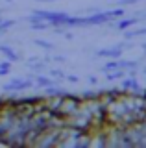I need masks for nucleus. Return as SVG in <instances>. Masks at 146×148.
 <instances>
[{
    "mask_svg": "<svg viewBox=\"0 0 146 148\" xmlns=\"http://www.w3.org/2000/svg\"><path fill=\"white\" fill-rule=\"evenodd\" d=\"M65 126H70L74 130H80V132H89V130L93 128V115H91V111L83 106V102H81L80 108L72 115L65 117Z\"/></svg>",
    "mask_w": 146,
    "mask_h": 148,
    "instance_id": "nucleus-1",
    "label": "nucleus"
},
{
    "mask_svg": "<svg viewBox=\"0 0 146 148\" xmlns=\"http://www.w3.org/2000/svg\"><path fill=\"white\" fill-rule=\"evenodd\" d=\"M59 130L61 128H44L37 133L33 141V146L39 148H50V146H57V137H59Z\"/></svg>",
    "mask_w": 146,
    "mask_h": 148,
    "instance_id": "nucleus-2",
    "label": "nucleus"
},
{
    "mask_svg": "<svg viewBox=\"0 0 146 148\" xmlns=\"http://www.w3.org/2000/svg\"><path fill=\"white\" fill-rule=\"evenodd\" d=\"M80 104H81V98H80V96L67 92V95H63V98H61V104H59L57 113L61 115V117H68V115H72L76 109L80 108Z\"/></svg>",
    "mask_w": 146,
    "mask_h": 148,
    "instance_id": "nucleus-3",
    "label": "nucleus"
},
{
    "mask_svg": "<svg viewBox=\"0 0 146 148\" xmlns=\"http://www.w3.org/2000/svg\"><path fill=\"white\" fill-rule=\"evenodd\" d=\"M30 87H33V80H24V78H13L11 82H8L4 85V91L15 92V91H28Z\"/></svg>",
    "mask_w": 146,
    "mask_h": 148,
    "instance_id": "nucleus-4",
    "label": "nucleus"
},
{
    "mask_svg": "<svg viewBox=\"0 0 146 148\" xmlns=\"http://www.w3.org/2000/svg\"><path fill=\"white\" fill-rule=\"evenodd\" d=\"M113 21L109 11L106 13H93L91 17H85V26H96V24H106V22Z\"/></svg>",
    "mask_w": 146,
    "mask_h": 148,
    "instance_id": "nucleus-5",
    "label": "nucleus"
},
{
    "mask_svg": "<svg viewBox=\"0 0 146 148\" xmlns=\"http://www.w3.org/2000/svg\"><path fill=\"white\" fill-rule=\"evenodd\" d=\"M124 45H118V46H113V48H106V50H98L96 56H100V58H113V59H117V58H120L122 52H124Z\"/></svg>",
    "mask_w": 146,
    "mask_h": 148,
    "instance_id": "nucleus-6",
    "label": "nucleus"
},
{
    "mask_svg": "<svg viewBox=\"0 0 146 148\" xmlns=\"http://www.w3.org/2000/svg\"><path fill=\"white\" fill-rule=\"evenodd\" d=\"M0 52H2L4 56H6V58L10 59L11 63H13V61H19V56H17L15 52H13V50L10 48V46H6V45H0Z\"/></svg>",
    "mask_w": 146,
    "mask_h": 148,
    "instance_id": "nucleus-7",
    "label": "nucleus"
},
{
    "mask_svg": "<svg viewBox=\"0 0 146 148\" xmlns=\"http://www.w3.org/2000/svg\"><path fill=\"white\" fill-rule=\"evenodd\" d=\"M35 83H37L39 87H43V89H44V87H48V85H54V83H56V82H54V78H46V76H37V78H35Z\"/></svg>",
    "mask_w": 146,
    "mask_h": 148,
    "instance_id": "nucleus-8",
    "label": "nucleus"
},
{
    "mask_svg": "<svg viewBox=\"0 0 146 148\" xmlns=\"http://www.w3.org/2000/svg\"><path fill=\"white\" fill-rule=\"evenodd\" d=\"M124 74H126V71H120V69H117V71H113V72H109L107 74V80H120V78H124Z\"/></svg>",
    "mask_w": 146,
    "mask_h": 148,
    "instance_id": "nucleus-9",
    "label": "nucleus"
},
{
    "mask_svg": "<svg viewBox=\"0 0 146 148\" xmlns=\"http://www.w3.org/2000/svg\"><path fill=\"white\" fill-rule=\"evenodd\" d=\"M139 35H146V28L133 30V32H126V39H133V37H139Z\"/></svg>",
    "mask_w": 146,
    "mask_h": 148,
    "instance_id": "nucleus-10",
    "label": "nucleus"
},
{
    "mask_svg": "<svg viewBox=\"0 0 146 148\" xmlns=\"http://www.w3.org/2000/svg\"><path fill=\"white\" fill-rule=\"evenodd\" d=\"M11 71V61L8 59V61H2L0 63V76H6L8 72Z\"/></svg>",
    "mask_w": 146,
    "mask_h": 148,
    "instance_id": "nucleus-11",
    "label": "nucleus"
},
{
    "mask_svg": "<svg viewBox=\"0 0 146 148\" xmlns=\"http://www.w3.org/2000/svg\"><path fill=\"white\" fill-rule=\"evenodd\" d=\"M50 78H54V80H65V74L59 69H54V71H50Z\"/></svg>",
    "mask_w": 146,
    "mask_h": 148,
    "instance_id": "nucleus-12",
    "label": "nucleus"
},
{
    "mask_svg": "<svg viewBox=\"0 0 146 148\" xmlns=\"http://www.w3.org/2000/svg\"><path fill=\"white\" fill-rule=\"evenodd\" d=\"M13 24H15L13 21H2V22H0V35H2V34H6V32H8V28L13 26Z\"/></svg>",
    "mask_w": 146,
    "mask_h": 148,
    "instance_id": "nucleus-13",
    "label": "nucleus"
},
{
    "mask_svg": "<svg viewBox=\"0 0 146 148\" xmlns=\"http://www.w3.org/2000/svg\"><path fill=\"white\" fill-rule=\"evenodd\" d=\"M35 45H37V46H41V48H44V50H52V48H54V46L50 45L48 41H41V39H37V41H35Z\"/></svg>",
    "mask_w": 146,
    "mask_h": 148,
    "instance_id": "nucleus-14",
    "label": "nucleus"
},
{
    "mask_svg": "<svg viewBox=\"0 0 146 148\" xmlns=\"http://www.w3.org/2000/svg\"><path fill=\"white\" fill-rule=\"evenodd\" d=\"M135 2H139V0H120V6H131V4H135Z\"/></svg>",
    "mask_w": 146,
    "mask_h": 148,
    "instance_id": "nucleus-15",
    "label": "nucleus"
},
{
    "mask_svg": "<svg viewBox=\"0 0 146 148\" xmlns=\"http://www.w3.org/2000/svg\"><path fill=\"white\" fill-rule=\"evenodd\" d=\"M54 61H57V63H65V58H63V56H56V58H54Z\"/></svg>",
    "mask_w": 146,
    "mask_h": 148,
    "instance_id": "nucleus-16",
    "label": "nucleus"
},
{
    "mask_svg": "<svg viewBox=\"0 0 146 148\" xmlns=\"http://www.w3.org/2000/svg\"><path fill=\"white\" fill-rule=\"evenodd\" d=\"M65 80L72 82V83H76V82H78V78H76V76H65Z\"/></svg>",
    "mask_w": 146,
    "mask_h": 148,
    "instance_id": "nucleus-17",
    "label": "nucleus"
},
{
    "mask_svg": "<svg viewBox=\"0 0 146 148\" xmlns=\"http://www.w3.org/2000/svg\"><path fill=\"white\" fill-rule=\"evenodd\" d=\"M4 133H6V128H4V126H2V122H0V139L4 137Z\"/></svg>",
    "mask_w": 146,
    "mask_h": 148,
    "instance_id": "nucleus-18",
    "label": "nucleus"
},
{
    "mask_svg": "<svg viewBox=\"0 0 146 148\" xmlns=\"http://www.w3.org/2000/svg\"><path fill=\"white\" fill-rule=\"evenodd\" d=\"M143 74H144V76H146V67H144V69H143Z\"/></svg>",
    "mask_w": 146,
    "mask_h": 148,
    "instance_id": "nucleus-19",
    "label": "nucleus"
},
{
    "mask_svg": "<svg viewBox=\"0 0 146 148\" xmlns=\"http://www.w3.org/2000/svg\"><path fill=\"white\" fill-rule=\"evenodd\" d=\"M143 50H146V43H143Z\"/></svg>",
    "mask_w": 146,
    "mask_h": 148,
    "instance_id": "nucleus-20",
    "label": "nucleus"
}]
</instances>
